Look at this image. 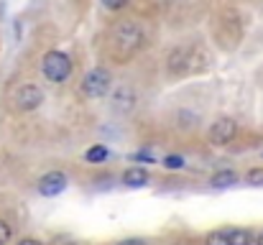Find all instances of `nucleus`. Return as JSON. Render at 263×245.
I'll return each mask as SVG.
<instances>
[{"label":"nucleus","mask_w":263,"mask_h":245,"mask_svg":"<svg viewBox=\"0 0 263 245\" xmlns=\"http://www.w3.org/2000/svg\"><path fill=\"white\" fill-rule=\"evenodd\" d=\"M143 41H146L143 31H141L136 23L123 21V23H118V26L110 31V54H112L118 62H125V59H130V56L143 46Z\"/></svg>","instance_id":"obj_1"},{"label":"nucleus","mask_w":263,"mask_h":245,"mask_svg":"<svg viewBox=\"0 0 263 245\" xmlns=\"http://www.w3.org/2000/svg\"><path fill=\"white\" fill-rule=\"evenodd\" d=\"M41 72H44L46 80L54 82V84L67 82L69 74H72V59H69V54H64V51H49L41 59Z\"/></svg>","instance_id":"obj_2"},{"label":"nucleus","mask_w":263,"mask_h":245,"mask_svg":"<svg viewBox=\"0 0 263 245\" xmlns=\"http://www.w3.org/2000/svg\"><path fill=\"white\" fill-rule=\"evenodd\" d=\"M110 87H112V74H110L105 67H95V69H89L87 74H85V80H82V84H80L82 95L89 97V100H100V97H105V95L110 92Z\"/></svg>","instance_id":"obj_3"},{"label":"nucleus","mask_w":263,"mask_h":245,"mask_svg":"<svg viewBox=\"0 0 263 245\" xmlns=\"http://www.w3.org/2000/svg\"><path fill=\"white\" fill-rule=\"evenodd\" d=\"M13 102H15L18 110L31 112V110H36V107L44 102V92H41L36 84H21V87L13 92Z\"/></svg>","instance_id":"obj_4"},{"label":"nucleus","mask_w":263,"mask_h":245,"mask_svg":"<svg viewBox=\"0 0 263 245\" xmlns=\"http://www.w3.org/2000/svg\"><path fill=\"white\" fill-rule=\"evenodd\" d=\"M238 136V123L233 118H217L210 128V143L215 146H228Z\"/></svg>","instance_id":"obj_5"},{"label":"nucleus","mask_w":263,"mask_h":245,"mask_svg":"<svg viewBox=\"0 0 263 245\" xmlns=\"http://www.w3.org/2000/svg\"><path fill=\"white\" fill-rule=\"evenodd\" d=\"M67 184H69L67 174H62V171H49V174H44V176L39 179V192H41L44 197H59V194L67 189Z\"/></svg>","instance_id":"obj_6"},{"label":"nucleus","mask_w":263,"mask_h":245,"mask_svg":"<svg viewBox=\"0 0 263 245\" xmlns=\"http://www.w3.org/2000/svg\"><path fill=\"white\" fill-rule=\"evenodd\" d=\"M166 67H169L172 74H179V77L186 74L189 72V49H184V46L174 49L169 54V59H166Z\"/></svg>","instance_id":"obj_7"},{"label":"nucleus","mask_w":263,"mask_h":245,"mask_svg":"<svg viewBox=\"0 0 263 245\" xmlns=\"http://www.w3.org/2000/svg\"><path fill=\"white\" fill-rule=\"evenodd\" d=\"M120 179H123V184H125V186H130V189H141V186H146V184H148V179H151V176H148V171H146L143 166H130V168H125V171H123V176H120Z\"/></svg>","instance_id":"obj_8"},{"label":"nucleus","mask_w":263,"mask_h":245,"mask_svg":"<svg viewBox=\"0 0 263 245\" xmlns=\"http://www.w3.org/2000/svg\"><path fill=\"white\" fill-rule=\"evenodd\" d=\"M210 184H212L215 189H228V186H235V184H238V174H235L233 168H222V171L212 174Z\"/></svg>","instance_id":"obj_9"},{"label":"nucleus","mask_w":263,"mask_h":245,"mask_svg":"<svg viewBox=\"0 0 263 245\" xmlns=\"http://www.w3.org/2000/svg\"><path fill=\"white\" fill-rule=\"evenodd\" d=\"M230 230V245H253L256 235L248 228H228Z\"/></svg>","instance_id":"obj_10"},{"label":"nucleus","mask_w":263,"mask_h":245,"mask_svg":"<svg viewBox=\"0 0 263 245\" xmlns=\"http://www.w3.org/2000/svg\"><path fill=\"white\" fill-rule=\"evenodd\" d=\"M133 102H136L133 89H118V95H115V110L128 112V110H133Z\"/></svg>","instance_id":"obj_11"},{"label":"nucleus","mask_w":263,"mask_h":245,"mask_svg":"<svg viewBox=\"0 0 263 245\" xmlns=\"http://www.w3.org/2000/svg\"><path fill=\"white\" fill-rule=\"evenodd\" d=\"M204 245H230V230L228 228H220V230H212L207 235Z\"/></svg>","instance_id":"obj_12"},{"label":"nucleus","mask_w":263,"mask_h":245,"mask_svg":"<svg viewBox=\"0 0 263 245\" xmlns=\"http://www.w3.org/2000/svg\"><path fill=\"white\" fill-rule=\"evenodd\" d=\"M107 156H110V151H107L105 146H92L87 154H85V159H87L89 163H102Z\"/></svg>","instance_id":"obj_13"},{"label":"nucleus","mask_w":263,"mask_h":245,"mask_svg":"<svg viewBox=\"0 0 263 245\" xmlns=\"http://www.w3.org/2000/svg\"><path fill=\"white\" fill-rule=\"evenodd\" d=\"M161 166H164V168H169V171H179V168L184 166V159H181V156H176V154H172V156H164Z\"/></svg>","instance_id":"obj_14"},{"label":"nucleus","mask_w":263,"mask_h":245,"mask_svg":"<svg viewBox=\"0 0 263 245\" xmlns=\"http://www.w3.org/2000/svg\"><path fill=\"white\" fill-rule=\"evenodd\" d=\"M246 181H248L251 186H263V168H251V171L246 174Z\"/></svg>","instance_id":"obj_15"},{"label":"nucleus","mask_w":263,"mask_h":245,"mask_svg":"<svg viewBox=\"0 0 263 245\" xmlns=\"http://www.w3.org/2000/svg\"><path fill=\"white\" fill-rule=\"evenodd\" d=\"M10 238H13V228L5 220H0V245L10 243Z\"/></svg>","instance_id":"obj_16"},{"label":"nucleus","mask_w":263,"mask_h":245,"mask_svg":"<svg viewBox=\"0 0 263 245\" xmlns=\"http://www.w3.org/2000/svg\"><path fill=\"white\" fill-rule=\"evenodd\" d=\"M102 3V8H107V10H120V8H125L130 0H100Z\"/></svg>","instance_id":"obj_17"},{"label":"nucleus","mask_w":263,"mask_h":245,"mask_svg":"<svg viewBox=\"0 0 263 245\" xmlns=\"http://www.w3.org/2000/svg\"><path fill=\"white\" fill-rule=\"evenodd\" d=\"M133 159H136V161H146V163H154V156H151L148 151H138V154H136Z\"/></svg>","instance_id":"obj_18"},{"label":"nucleus","mask_w":263,"mask_h":245,"mask_svg":"<svg viewBox=\"0 0 263 245\" xmlns=\"http://www.w3.org/2000/svg\"><path fill=\"white\" fill-rule=\"evenodd\" d=\"M115 245H148L143 238H125V240H120V243H115Z\"/></svg>","instance_id":"obj_19"},{"label":"nucleus","mask_w":263,"mask_h":245,"mask_svg":"<svg viewBox=\"0 0 263 245\" xmlns=\"http://www.w3.org/2000/svg\"><path fill=\"white\" fill-rule=\"evenodd\" d=\"M18 245H44V243H41V240H36V238H23Z\"/></svg>","instance_id":"obj_20"},{"label":"nucleus","mask_w":263,"mask_h":245,"mask_svg":"<svg viewBox=\"0 0 263 245\" xmlns=\"http://www.w3.org/2000/svg\"><path fill=\"white\" fill-rule=\"evenodd\" d=\"M253 245H263V230L256 235V240H253Z\"/></svg>","instance_id":"obj_21"}]
</instances>
